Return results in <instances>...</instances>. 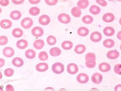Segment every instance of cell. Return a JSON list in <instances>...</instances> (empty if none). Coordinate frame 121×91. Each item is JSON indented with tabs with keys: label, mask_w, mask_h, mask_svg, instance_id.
Here are the masks:
<instances>
[{
	"label": "cell",
	"mask_w": 121,
	"mask_h": 91,
	"mask_svg": "<svg viewBox=\"0 0 121 91\" xmlns=\"http://www.w3.org/2000/svg\"><path fill=\"white\" fill-rule=\"evenodd\" d=\"M52 70L54 73L59 75L64 72V66L60 62H56L52 65Z\"/></svg>",
	"instance_id": "cell-1"
},
{
	"label": "cell",
	"mask_w": 121,
	"mask_h": 91,
	"mask_svg": "<svg viewBox=\"0 0 121 91\" xmlns=\"http://www.w3.org/2000/svg\"><path fill=\"white\" fill-rule=\"evenodd\" d=\"M33 25V20L30 18H23L21 21V26L24 29H28L30 28Z\"/></svg>",
	"instance_id": "cell-2"
},
{
	"label": "cell",
	"mask_w": 121,
	"mask_h": 91,
	"mask_svg": "<svg viewBox=\"0 0 121 91\" xmlns=\"http://www.w3.org/2000/svg\"><path fill=\"white\" fill-rule=\"evenodd\" d=\"M67 70L68 73L72 75L76 74L79 70L78 66L74 63H71L68 64L67 67Z\"/></svg>",
	"instance_id": "cell-3"
},
{
	"label": "cell",
	"mask_w": 121,
	"mask_h": 91,
	"mask_svg": "<svg viewBox=\"0 0 121 91\" xmlns=\"http://www.w3.org/2000/svg\"><path fill=\"white\" fill-rule=\"evenodd\" d=\"M77 82L81 84H85L89 81V77L85 73H80L76 77Z\"/></svg>",
	"instance_id": "cell-4"
},
{
	"label": "cell",
	"mask_w": 121,
	"mask_h": 91,
	"mask_svg": "<svg viewBox=\"0 0 121 91\" xmlns=\"http://www.w3.org/2000/svg\"><path fill=\"white\" fill-rule=\"evenodd\" d=\"M31 32H32V35L36 37H41L44 35V33L43 29L39 26H36L34 27L33 29H32Z\"/></svg>",
	"instance_id": "cell-5"
},
{
	"label": "cell",
	"mask_w": 121,
	"mask_h": 91,
	"mask_svg": "<svg viewBox=\"0 0 121 91\" xmlns=\"http://www.w3.org/2000/svg\"><path fill=\"white\" fill-rule=\"evenodd\" d=\"M58 20L63 24H68L71 21V18L68 14H61L58 17Z\"/></svg>",
	"instance_id": "cell-6"
},
{
	"label": "cell",
	"mask_w": 121,
	"mask_h": 91,
	"mask_svg": "<svg viewBox=\"0 0 121 91\" xmlns=\"http://www.w3.org/2000/svg\"><path fill=\"white\" fill-rule=\"evenodd\" d=\"M103 79V76L100 73H96L92 75L91 77V80L93 83L99 85L101 83Z\"/></svg>",
	"instance_id": "cell-7"
},
{
	"label": "cell",
	"mask_w": 121,
	"mask_h": 91,
	"mask_svg": "<svg viewBox=\"0 0 121 91\" xmlns=\"http://www.w3.org/2000/svg\"><path fill=\"white\" fill-rule=\"evenodd\" d=\"M90 39L94 43H97L100 41L102 39V35L99 32H93L91 35Z\"/></svg>",
	"instance_id": "cell-8"
},
{
	"label": "cell",
	"mask_w": 121,
	"mask_h": 91,
	"mask_svg": "<svg viewBox=\"0 0 121 91\" xmlns=\"http://www.w3.org/2000/svg\"><path fill=\"white\" fill-rule=\"evenodd\" d=\"M3 55L7 58H11L15 54V51L13 48L11 47H5L3 51Z\"/></svg>",
	"instance_id": "cell-9"
},
{
	"label": "cell",
	"mask_w": 121,
	"mask_h": 91,
	"mask_svg": "<svg viewBox=\"0 0 121 91\" xmlns=\"http://www.w3.org/2000/svg\"><path fill=\"white\" fill-rule=\"evenodd\" d=\"M39 22L41 25L46 26L48 25L51 21L49 17L47 15H43L40 17L39 19Z\"/></svg>",
	"instance_id": "cell-10"
},
{
	"label": "cell",
	"mask_w": 121,
	"mask_h": 91,
	"mask_svg": "<svg viewBox=\"0 0 121 91\" xmlns=\"http://www.w3.org/2000/svg\"><path fill=\"white\" fill-rule=\"evenodd\" d=\"M99 68L101 72L107 73L110 71L111 69V66L109 64L103 62L99 64Z\"/></svg>",
	"instance_id": "cell-11"
},
{
	"label": "cell",
	"mask_w": 121,
	"mask_h": 91,
	"mask_svg": "<svg viewBox=\"0 0 121 91\" xmlns=\"http://www.w3.org/2000/svg\"><path fill=\"white\" fill-rule=\"evenodd\" d=\"M48 65L46 63H40L37 64L36 69L38 71L40 72H44L48 70Z\"/></svg>",
	"instance_id": "cell-12"
},
{
	"label": "cell",
	"mask_w": 121,
	"mask_h": 91,
	"mask_svg": "<svg viewBox=\"0 0 121 91\" xmlns=\"http://www.w3.org/2000/svg\"><path fill=\"white\" fill-rule=\"evenodd\" d=\"M12 26V23L9 19H3L0 22V26L3 29H9Z\"/></svg>",
	"instance_id": "cell-13"
},
{
	"label": "cell",
	"mask_w": 121,
	"mask_h": 91,
	"mask_svg": "<svg viewBox=\"0 0 121 91\" xmlns=\"http://www.w3.org/2000/svg\"><path fill=\"white\" fill-rule=\"evenodd\" d=\"M96 59V56L95 54L93 53H88L86 55V62L87 63L91 64L95 62Z\"/></svg>",
	"instance_id": "cell-14"
},
{
	"label": "cell",
	"mask_w": 121,
	"mask_h": 91,
	"mask_svg": "<svg viewBox=\"0 0 121 91\" xmlns=\"http://www.w3.org/2000/svg\"><path fill=\"white\" fill-rule=\"evenodd\" d=\"M120 56V53L116 50H111L107 54V58L110 59H115Z\"/></svg>",
	"instance_id": "cell-15"
},
{
	"label": "cell",
	"mask_w": 121,
	"mask_h": 91,
	"mask_svg": "<svg viewBox=\"0 0 121 91\" xmlns=\"http://www.w3.org/2000/svg\"><path fill=\"white\" fill-rule=\"evenodd\" d=\"M28 42L24 39H21L18 41L16 43L17 47L20 50H24L28 47Z\"/></svg>",
	"instance_id": "cell-16"
},
{
	"label": "cell",
	"mask_w": 121,
	"mask_h": 91,
	"mask_svg": "<svg viewBox=\"0 0 121 91\" xmlns=\"http://www.w3.org/2000/svg\"><path fill=\"white\" fill-rule=\"evenodd\" d=\"M103 19L105 22L110 23L114 21L115 16L112 13H107L103 15Z\"/></svg>",
	"instance_id": "cell-17"
},
{
	"label": "cell",
	"mask_w": 121,
	"mask_h": 91,
	"mask_svg": "<svg viewBox=\"0 0 121 91\" xmlns=\"http://www.w3.org/2000/svg\"><path fill=\"white\" fill-rule=\"evenodd\" d=\"M22 15V14L20 11L17 10H14L11 13L10 16L13 20H17L21 18Z\"/></svg>",
	"instance_id": "cell-18"
},
{
	"label": "cell",
	"mask_w": 121,
	"mask_h": 91,
	"mask_svg": "<svg viewBox=\"0 0 121 91\" xmlns=\"http://www.w3.org/2000/svg\"><path fill=\"white\" fill-rule=\"evenodd\" d=\"M33 46L36 50H41L44 46V42L42 39H38L34 42Z\"/></svg>",
	"instance_id": "cell-19"
},
{
	"label": "cell",
	"mask_w": 121,
	"mask_h": 91,
	"mask_svg": "<svg viewBox=\"0 0 121 91\" xmlns=\"http://www.w3.org/2000/svg\"><path fill=\"white\" fill-rule=\"evenodd\" d=\"M103 33L107 36H111L114 35L115 30L114 28L110 26L106 27L103 30Z\"/></svg>",
	"instance_id": "cell-20"
},
{
	"label": "cell",
	"mask_w": 121,
	"mask_h": 91,
	"mask_svg": "<svg viewBox=\"0 0 121 91\" xmlns=\"http://www.w3.org/2000/svg\"><path fill=\"white\" fill-rule=\"evenodd\" d=\"M12 64L13 65L17 67H20L23 66L24 62L22 58L16 57L13 59Z\"/></svg>",
	"instance_id": "cell-21"
},
{
	"label": "cell",
	"mask_w": 121,
	"mask_h": 91,
	"mask_svg": "<svg viewBox=\"0 0 121 91\" xmlns=\"http://www.w3.org/2000/svg\"><path fill=\"white\" fill-rule=\"evenodd\" d=\"M78 34L81 36H86L89 34V30L87 28L82 27L78 30Z\"/></svg>",
	"instance_id": "cell-22"
},
{
	"label": "cell",
	"mask_w": 121,
	"mask_h": 91,
	"mask_svg": "<svg viewBox=\"0 0 121 91\" xmlns=\"http://www.w3.org/2000/svg\"><path fill=\"white\" fill-rule=\"evenodd\" d=\"M86 48L83 45H78L76 46L74 49L75 52L78 54H81L85 51Z\"/></svg>",
	"instance_id": "cell-23"
},
{
	"label": "cell",
	"mask_w": 121,
	"mask_h": 91,
	"mask_svg": "<svg viewBox=\"0 0 121 91\" xmlns=\"http://www.w3.org/2000/svg\"><path fill=\"white\" fill-rule=\"evenodd\" d=\"M49 53L52 56L57 57L60 55L61 51L58 47H53L50 50Z\"/></svg>",
	"instance_id": "cell-24"
},
{
	"label": "cell",
	"mask_w": 121,
	"mask_h": 91,
	"mask_svg": "<svg viewBox=\"0 0 121 91\" xmlns=\"http://www.w3.org/2000/svg\"><path fill=\"white\" fill-rule=\"evenodd\" d=\"M36 52L32 49L27 50L25 52V56L29 59H33L36 57Z\"/></svg>",
	"instance_id": "cell-25"
},
{
	"label": "cell",
	"mask_w": 121,
	"mask_h": 91,
	"mask_svg": "<svg viewBox=\"0 0 121 91\" xmlns=\"http://www.w3.org/2000/svg\"><path fill=\"white\" fill-rule=\"evenodd\" d=\"M71 13L75 18H79L81 15V10L78 7H73L71 10Z\"/></svg>",
	"instance_id": "cell-26"
},
{
	"label": "cell",
	"mask_w": 121,
	"mask_h": 91,
	"mask_svg": "<svg viewBox=\"0 0 121 91\" xmlns=\"http://www.w3.org/2000/svg\"><path fill=\"white\" fill-rule=\"evenodd\" d=\"M73 43L70 41H65L61 44V47L63 50H69L73 47Z\"/></svg>",
	"instance_id": "cell-27"
},
{
	"label": "cell",
	"mask_w": 121,
	"mask_h": 91,
	"mask_svg": "<svg viewBox=\"0 0 121 91\" xmlns=\"http://www.w3.org/2000/svg\"><path fill=\"white\" fill-rule=\"evenodd\" d=\"M13 36L15 38H19L22 37L23 35V31L22 29L19 28H16L13 30Z\"/></svg>",
	"instance_id": "cell-28"
},
{
	"label": "cell",
	"mask_w": 121,
	"mask_h": 91,
	"mask_svg": "<svg viewBox=\"0 0 121 91\" xmlns=\"http://www.w3.org/2000/svg\"><path fill=\"white\" fill-rule=\"evenodd\" d=\"M89 11L91 14L96 15L100 13V9L97 6L93 5L90 8Z\"/></svg>",
	"instance_id": "cell-29"
},
{
	"label": "cell",
	"mask_w": 121,
	"mask_h": 91,
	"mask_svg": "<svg viewBox=\"0 0 121 91\" xmlns=\"http://www.w3.org/2000/svg\"><path fill=\"white\" fill-rule=\"evenodd\" d=\"M103 46L107 48H112L115 45V42L111 39H108L105 40L103 43Z\"/></svg>",
	"instance_id": "cell-30"
},
{
	"label": "cell",
	"mask_w": 121,
	"mask_h": 91,
	"mask_svg": "<svg viewBox=\"0 0 121 91\" xmlns=\"http://www.w3.org/2000/svg\"><path fill=\"white\" fill-rule=\"evenodd\" d=\"M89 4V2L88 0H79L78 1L77 3V5L80 9H85L88 7Z\"/></svg>",
	"instance_id": "cell-31"
},
{
	"label": "cell",
	"mask_w": 121,
	"mask_h": 91,
	"mask_svg": "<svg viewBox=\"0 0 121 91\" xmlns=\"http://www.w3.org/2000/svg\"><path fill=\"white\" fill-rule=\"evenodd\" d=\"M93 18L92 17L89 15H86L84 16L82 18V21L85 24H91L92 23L93 21Z\"/></svg>",
	"instance_id": "cell-32"
},
{
	"label": "cell",
	"mask_w": 121,
	"mask_h": 91,
	"mask_svg": "<svg viewBox=\"0 0 121 91\" xmlns=\"http://www.w3.org/2000/svg\"><path fill=\"white\" fill-rule=\"evenodd\" d=\"M40 10L39 8L36 7H32L29 10V13L32 16H36L39 14Z\"/></svg>",
	"instance_id": "cell-33"
},
{
	"label": "cell",
	"mask_w": 121,
	"mask_h": 91,
	"mask_svg": "<svg viewBox=\"0 0 121 91\" xmlns=\"http://www.w3.org/2000/svg\"><path fill=\"white\" fill-rule=\"evenodd\" d=\"M39 58L40 60L45 61L48 59V55L46 51H42L39 54Z\"/></svg>",
	"instance_id": "cell-34"
},
{
	"label": "cell",
	"mask_w": 121,
	"mask_h": 91,
	"mask_svg": "<svg viewBox=\"0 0 121 91\" xmlns=\"http://www.w3.org/2000/svg\"><path fill=\"white\" fill-rule=\"evenodd\" d=\"M47 42L49 46H52L55 45L56 43V39L54 36H48L47 39Z\"/></svg>",
	"instance_id": "cell-35"
},
{
	"label": "cell",
	"mask_w": 121,
	"mask_h": 91,
	"mask_svg": "<svg viewBox=\"0 0 121 91\" xmlns=\"http://www.w3.org/2000/svg\"><path fill=\"white\" fill-rule=\"evenodd\" d=\"M4 75L7 77H10L14 75V71L11 68H8L5 69L4 71Z\"/></svg>",
	"instance_id": "cell-36"
},
{
	"label": "cell",
	"mask_w": 121,
	"mask_h": 91,
	"mask_svg": "<svg viewBox=\"0 0 121 91\" xmlns=\"http://www.w3.org/2000/svg\"><path fill=\"white\" fill-rule=\"evenodd\" d=\"M8 42V39L6 36H0V46H4Z\"/></svg>",
	"instance_id": "cell-37"
},
{
	"label": "cell",
	"mask_w": 121,
	"mask_h": 91,
	"mask_svg": "<svg viewBox=\"0 0 121 91\" xmlns=\"http://www.w3.org/2000/svg\"><path fill=\"white\" fill-rule=\"evenodd\" d=\"M114 71L117 75H121V64H117L115 65L114 67Z\"/></svg>",
	"instance_id": "cell-38"
},
{
	"label": "cell",
	"mask_w": 121,
	"mask_h": 91,
	"mask_svg": "<svg viewBox=\"0 0 121 91\" xmlns=\"http://www.w3.org/2000/svg\"><path fill=\"white\" fill-rule=\"evenodd\" d=\"M45 2L47 5L49 6L55 5L58 2L57 0H46Z\"/></svg>",
	"instance_id": "cell-39"
},
{
	"label": "cell",
	"mask_w": 121,
	"mask_h": 91,
	"mask_svg": "<svg viewBox=\"0 0 121 91\" xmlns=\"http://www.w3.org/2000/svg\"><path fill=\"white\" fill-rule=\"evenodd\" d=\"M96 2L102 7H105L107 5V3L105 0H96Z\"/></svg>",
	"instance_id": "cell-40"
},
{
	"label": "cell",
	"mask_w": 121,
	"mask_h": 91,
	"mask_svg": "<svg viewBox=\"0 0 121 91\" xmlns=\"http://www.w3.org/2000/svg\"><path fill=\"white\" fill-rule=\"evenodd\" d=\"M9 3V0H1L0 1V5L2 6H7Z\"/></svg>",
	"instance_id": "cell-41"
},
{
	"label": "cell",
	"mask_w": 121,
	"mask_h": 91,
	"mask_svg": "<svg viewBox=\"0 0 121 91\" xmlns=\"http://www.w3.org/2000/svg\"><path fill=\"white\" fill-rule=\"evenodd\" d=\"M85 64L87 68H94L96 66V62L95 61V62H94L93 63L91 64L87 63L86 62Z\"/></svg>",
	"instance_id": "cell-42"
},
{
	"label": "cell",
	"mask_w": 121,
	"mask_h": 91,
	"mask_svg": "<svg viewBox=\"0 0 121 91\" xmlns=\"http://www.w3.org/2000/svg\"><path fill=\"white\" fill-rule=\"evenodd\" d=\"M6 91H15L13 87L11 85L9 84L6 87Z\"/></svg>",
	"instance_id": "cell-43"
},
{
	"label": "cell",
	"mask_w": 121,
	"mask_h": 91,
	"mask_svg": "<svg viewBox=\"0 0 121 91\" xmlns=\"http://www.w3.org/2000/svg\"><path fill=\"white\" fill-rule=\"evenodd\" d=\"M24 2L23 0H12V2L15 5H20L22 4Z\"/></svg>",
	"instance_id": "cell-44"
},
{
	"label": "cell",
	"mask_w": 121,
	"mask_h": 91,
	"mask_svg": "<svg viewBox=\"0 0 121 91\" xmlns=\"http://www.w3.org/2000/svg\"><path fill=\"white\" fill-rule=\"evenodd\" d=\"M5 63V62L4 59L0 58V68H2L4 66Z\"/></svg>",
	"instance_id": "cell-45"
},
{
	"label": "cell",
	"mask_w": 121,
	"mask_h": 91,
	"mask_svg": "<svg viewBox=\"0 0 121 91\" xmlns=\"http://www.w3.org/2000/svg\"><path fill=\"white\" fill-rule=\"evenodd\" d=\"M40 0H29V2L32 4H37L40 3Z\"/></svg>",
	"instance_id": "cell-46"
},
{
	"label": "cell",
	"mask_w": 121,
	"mask_h": 91,
	"mask_svg": "<svg viewBox=\"0 0 121 91\" xmlns=\"http://www.w3.org/2000/svg\"><path fill=\"white\" fill-rule=\"evenodd\" d=\"M114 90L115 91H121V84H119L116 86L114 88Z\"/></svg>",
	"instance_id": "cell-47"
},
{
	"label": "cell",
	"mask_w": 121,
	"mask_h": 91,
	"mask_svg": "<svg viewBox=\"0 0 121 91\" xmlns=\"http://www.w3.org/2000/svg\"><path fill=\"white\" fill-rule=\"evenodd\" d=\"M44 90L45 91H55V89L51 87H47Z\"/></svg>",
	"instance_id": "cell-48"
},
{
	"label": "cell",
	"mask_w": 121,
	"mask_h": 91,
	"mask_svg": "<svg viewBox=\"0 0 121 91\" xmlns=\"http://www.w3.org/2000/svg\"><path fill=\"white\" fill-rule=\"evenodd\" d=\"M121 31H120V32H119L118 34H117V38L120 40H121Z\"/></svg>",
	"instance_id": "cell-49"
},
{
	"label": "cell",
	"mask_w": 121,
	"mask_h": 91,
	"mask_svg": "<svg viewBox=\"0 0 121 91\" xmlns=\"http://www.w3.org/2000/svg\"><path fill=\"white\" fill-rule=\"evenodd\" d=\"M90 91H99V90L96 88H92L90 90Z\"/></svg>",
	"instance_id": "cell-50"
},
{
	"label": "cell",
	"mask_w": 121,
	"mask_h": 91,
	"mask_svg": "<svg viewBox=\"0 0 121 91\" xmlns=\"http://www.w3.org/2000/svg\"><path fill=\"white\" fill-rule=\"evenodd\" d=\"M68 91L66 89H60V90H59V91Z\"/></svg>",
	"instance_id": "cell-51"
},
{
	"label": "cell",
	"mask_w": 121,
	"mask_h": 91,
	"mask_svg": "<svg viewBox=\"0 0 121 91\" xmlns=\"http://www.w3.org/2000/svg\"><path fill=\"white\" fill-rule=\"evenodd\" d=\"M2 77H3V75H2V73L0 71V79H1L2 78Z\"/></svg>",
	"instance_id": "cell-52"
},
{
	"label": "cell",
	"mask_w": 121,
	"mask_h": 91,
	"mask_svg": "<svg viewBox=\"0 0 121 91\" xmlns=\"http://www.w3.org/2000/svg\"><path fill=\"white\" fill-rule=\"evenodd\" d=\"M0 91H4V90L3 89L2 87H0Z\"/></svg>",
	"instance_id": "cell-53"
},
{
	"label": "cell",
	"mask_w": 121,
	"mask_h": 91,
	"mask_svg": "<svg viewBox=\"0 0 121 91\" xmlns=\"http://www.w3.org/2000/svg\"><path fill=\"white\" fill-rule=\"evenodd\" d=\"M2 12V9L0 7V13H1Z\"/></svg>",
	"instance_id": "cell-54"
}]
</instances>
